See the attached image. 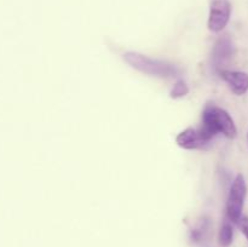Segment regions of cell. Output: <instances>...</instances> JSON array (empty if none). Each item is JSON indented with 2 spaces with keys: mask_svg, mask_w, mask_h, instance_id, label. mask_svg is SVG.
Returning a JSON list of instances; mask_svg holds the SVG:
<instances>
[{
  "mask_svg": "<svg viewBox=\"0 0 248 247\" xmlns=\"http://www.w3.org/2000/svg\"><path fill=\"white\" fill-rule=\"evenodd\" d=\"M124 61L131 68L150 77L169 79V77H176L179 75V68L173 63L152 58L143 53L135 52V51H128L124 53Z\"/></svg>",
  "mask_w": 248,
  "mask_h": 247,
  "instance_id": "2",
  "label": "cell"
},
{
  "mask_svg": "<svg viewBox=\"0 0 248 247\" xmlns=\"http://www.w3.org/2000/svg\"><path fill=\"white\" fill-rule=\"evenodd\" d=\"M234 240V228L229 219L224 220L218 232V244L222 247H229Z\"/></svg>",
  "mask_w": 248,
  "mask_h": 247,
  "instance_id": "8",
  "label": "cell"
},
{
  "mask_svg": "<svg viewBox=\"0 0 248 247\" xmlns=\"http://www.w3.org/2000/svg\"><path fill=\"white\" fill-rule=\"evenodd\" d=\"M189 91H190V89H189L188 84H186L184 80L179 79L177 80L176 84H174L173 87H172L171 92H170V97L173 99L183 98V97H186V94L189 93Z\"/></svg>",
  "mask_w": 248,
  "mask_h": 247,
  "instance_id": "9",
  "label": "cell"
},
{
  "mask_svg": "<svg viewBox=\"0 0 248 247\" xmlns=\"http://www.w3.org/2000/svg\"><path fill=\"white\" fill-rule=\"evenodd\" d=\"M199 131L203 139L210 144L218 133H222L229 139H234L237 136V127L232 115L225 109L213 103L207 104L203 109L202 124Z\"/></svg>",
  "mask_w": 248,
  "mask_h": 247,
  "instance_id": "1",
  "label": "cell"
},
{
  "mask_svg": "<svg viewBox=\"0 0 248 247\" xmlns=\"http://www.w3.org/2000/svg\"><path fill=\"white\" fill-rule=\"evenodd\" d=\"M232 16L229 0H211L207 27L213 33H219L228 26Z\"/></svg>",
  "mask_w": 248,
  "mask_h": 247,
  "instance_id": "4",
  "label": "cell"
},
{
  "mask_svg": "<svg viewBox=\"0 0 248 247\" xmlns=\"http://www.w3.org/2000/svg\"><path fill=\"white\" fill-rule=\"evenodd\" d=\"M208 224H210L208 219H202L200 223H199L198 227L194 228V229H191V232H190L191 240L195 242H200L201 240L203 239V236H205L206 232H207Z\"/></svg>",
  "mask_w": 248,
  "mask_h": 247,
  "instance_id": "10",
  "label": "cell"
},
{
  "mask_svg": "<svg viewBox=\"0 0 248 247\" xmlns=\"http://www.w3.org/2000/svg\"><path fill=\"white\" fill-rule=\"evenodd\" d=\"M235 55V46L229 35H223L216 41L212 50V64L216 70H222L223 65Z\"/></svg>",
  "mask_w": 248,
  "mask_h": 247,
  "instance_id": "5",
  "label": "cell"
},
{
  "mask_svg": "<svg viewBox=\"0 0 248 247\" xmlns=\"http://www.w3.org/2000/svg\"><path fill=\"white\" fill-rule=\"evenodd\" d=\"M247 195V184L244 174H236L230 186L227 199V217L232 223H239L244 211L245 199Z\"/></svg>",
  "mask_w": 248,
  "mask_h": 247,
  "instance_id": "3",
  "label": "cell"
},
{
  "mask_svg": "<svg viewBox=\"0 0 248 247\" xmlns=\"http://www.w3.org/2000/svg\"><path fill=\"white\" fill-rule=\"evenodd\" d=\"M176 143L186 150L206 149L210 145V143L206 142L200 135L199 128L194 127H186V130L179 132L176 137Z\"/></svg>",
  "mask_w": 248,
  "mask_h": 247,
  "instance_id": "6",
  "label": "cell"
},
{
  "mask_svg": "<svg viewBox=\"0 0 248 247\" xmlns=\"http://www.w3.org/2000/svg\"><path fill=\"white\" fill-rule=\"evenodd\" d=\"M218 73L236 96H242L248 91V73L229 69H222Z\"/></svg>",
  "mask_w": 248,
  "mask_h": 247,
  "instance_id": "7",
  "label": "cell"
}]
</instances>
